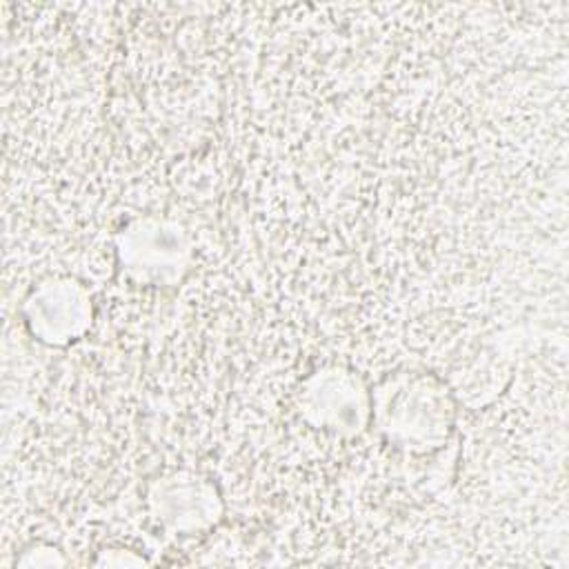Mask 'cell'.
I'll return each instance as SVG.
<instances>
[{"label": "cell", "mask_w": 569, "mask_h": 569, "mask_svg": "<svg viewBox=\"0 0 569 569\" xmlns=\"http://www.w3.org/2000/svg\"><path fill=\"white\" fill-rule=\"evenodd\" d=\"M118 251L127 273L144 284H173L191 262L187 231L169 218L144 216L118 236Z\"/></svg>", "instance_id": "cell-2"}, {"label": "cell", "mask_w": 569, "mask_h": 569, "mask_svg": "<svg viewBox=\"0 0 569 569\" xmlns=\"http://www.w3.org/2000/svg\"><path fill=\"white\" fill-rule=\"evenodd\" d=\"M371 407L385 438L409 451H431L440 447L453 420L445 387L425 373H398L385 380Z\"/></svg>", "instance_id": "cell-1"}, {"label": "cell", "mask_w": 569, "mask_h": 569, "mask_svg": "<svg viewBox=\"0 0 569 569\" xmlns=\"http://www.w3.org/2000/svg\"><path fill=\"white\" fill-rule=\"evenodd\" d=\"M302 416L336 433H356L369 413V398L360 380L338 367L313 373L300 391Z\"/></svg>", "instance_id": "cell-4"}, {"label": "cell", "mask_w": 569, "mask_h": 569, "mask_svg": "<svg viewBox=\"0 0 569 569\" xmlns=\"http://www.w3.org/2000/svg\"><path fill=\"white\" fill-rule=\"evenodd\" d=\"M22 311L38 340L67 345L89 327L91 300L80 282L71 278H49L31 289Z\"/></svg>", "instance_id": "cell-3"}, {"label": "cell", "mask_w": 569, "mask_h": 569, "mask_svg": "<svg viewBox=\"0 0 569 569\" xmlns=\"http://www.w3.org/2000/svg\"><path fill=\"white\" fill-rule=\"evenodd\" d=\"M149 505L162 527L180 533L211 527L222 509L213 485L189 471L158 478L149 489Z\"/></svg>", "instance_id": "cell-5"}]
</instances>
